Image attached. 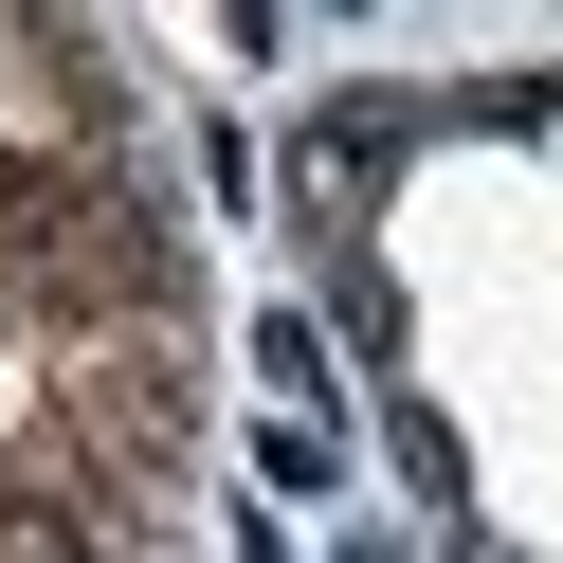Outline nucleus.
<instances>
[{"label": "nucleus", "instance_id": "3", "mask_svg": "<svg viewBox=\"0 0 563 563\" xmlns=\"http://www.w3.org/2000/svg\"><path fill=\"white\" fill-rule=\"evenodd\" d=\"M382 454H400V490L454 509V418H437V400H382Z\"/></svg>", "mask_w": 563, "mask_h": 563}, {"label": "nucleus", "instance_id": "1", "mask_svg": "<svg viewBox=\"0 0 563 563\" xmlns=\"http://www.w3.org/2000/svg\"><path fill=\"white\" fill-rule=\"evenodd\" d=\"M400 91H345V110H309L291 128V164H273V200H291V236L309 255H364V200H382V164H400Z\"/></svg>", "mask_w": 563, "mask_h": 563}, {"label": "nucleus", "instance_id": "2", "mask_svg": "<svg viewBox=\"0 0 563 563\" xmlns=\"http://www.w3.org/2000/svg\"><path fill=\"white\" fill-rule=\"evenodd\" d=\"M255 382H273V400H309V418H328V328H309V309H273V328H255Z\"/></svg>", "mask_w": 563, "mask_h": 563}, {"label": "nucleus", "instance_id": "5", "mask_svg": "<svg viewBox=\"0 0 563 563\" xmlns=\"http://www.w3.org/2000/svg\"><path fill=\"white\" fill-rule=\"evenodd\" d=\"M255 473H273V490H328V473H345V437H328V418H273Z\"/></svg>", "mask_w": 563, "mask_h": 563}, {"label": "nucleus", "instance_id": "4", "mask_svg": "<svg viewBox=\"0 0 563 563\" xmlns=\"http://www.w3.org/2000/svg\"><path fill=\"white\" fill-rule=\"evenodd\" d=\"M328 328H345V345H364V364H382V345H400V291H382L364 255H328Z\"/></svg>", "mask_w": 563, "mask_h": 563}]
</instances>
